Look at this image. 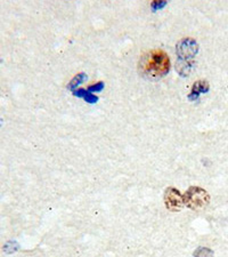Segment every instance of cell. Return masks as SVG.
<instances>
[{
    "instance_id": "cell-1",
    "label": "cell",
    "mask_w": 228,
    "mask_h": 257,
    "mask_svg": "<svg viewBox=\"0 0 228 257\" xmlns=\"http://www.w3.org/2000/svg\"><path fill=\"white\" fill-rule=\"evenodd\" d=\"M139 73L148 80H159L167 76L170 70V60L168 54L154 49L140 57L138 63Z\"/></svg>"
},
{
    "instance_id": "cell-2",
    "label": "cell",
    "mask_w": 228,
    "mask_h": 257,
    "mask_svg": "<svg viewBox=\"0 0 228 257\" xmlns=\"http://www.w3.org/2000/svg\"><path fill=\"white\" fill-rule=\"evenodd\" d=\"M184 205L192 210H200L205 208L210 202L209 193L198 186H192L187 190V192L182 194Z\"/></svg>"
},
{
    "instance_id": "cell-3",
    "label": "cell",
    "mask_w": 228,
    "mask_h": 257,
    "mask_svg": "<svg viewBox=\"0 0 228 257\" xmlns=\"http://www.w3.org/2000/svg\"><path fill=\"white\" fill-rule=\"evenodd\" d=\"M197 51L198 46L195 40L190 38L181 40L177 46V54L179 56V63L192 64L190 62H188V60L195 56Z\"/></svg>"
},
{
    "instance_id": "cell-4",
    "label": "cell",
    "mask_w": 228,
    "mask_h": 257,
    "mask_svg": "<svg viewBox=\"0 0 228 257\" xmlns=\"http://www.w3.org/2000/svg\"><path fill=\"white\" fill-rule=\"evenodd\" d=\"M164 202L165 207L171 211L180 210L182 208V206H185L182 194L175 188H169L165 190Z\"/></svg>"
},
{
    "instance_id": "cell-5",
    "label": "cell",
    "mask_w": 228,
    "mask_h": 257,
    "mask_svg": "<svg viewBox=\"0 0 228 257\" xmlns=\"http://www.w3.org/2000/svg\"><path fill=\"white\" fill-rule=\"evenodd\" d=\"M209 89H210V86L208 84V81L198 80L193 85L192 90H190V94L188 97L190 101H196V99L200 97L201 94L208 93Z\"/></svg>"
},
{
    "instance_id": "cell-6",
    "label": "cell",
    "mask_w": 228,
    "mask_h": 257,
    "mask_svg": "<svg viewBox=\"0 0 228 257\" xmlns=\"http://www.w3.org/2000/svg\"><path fill=\"white\" fill-rule=\"evenodd\" d=\"M74 95L78 97H82L85 98L86 102L88 103H96L98 101V97L95 96V95L93 93L88 92L87 89H77L74 90Z\"/></svg>"
},
{
    "instance_id": "cell-7",
    "label": "cell",
    "mask_w": 228,
    "mask_h": 257,
    "mask_svg": "<svg viewBox=\"0 0 228 257\" xmlns=\"http://www.w3.org/2000/svg\"><path fill=\"white\" fill-rule=\"evenodd\" d=\"M86 80H87L86 73H79V74H77L76 77L73 78V79L71 80V82H70L69 86H68V88L73 90V92H74V90H76V87H78L79 85H81V84H84Z\"/></svg>"
},
{
    "instance_id": "cell-8",
    "label": "cell",
    "mask_w": 228,
    "mask_h": 257,
    "mask_svg": "<svg viewBox=\"0 0 228 257\" xmlns=\"http://www.w3.org/2000/svg\"><path fill=\"white\" fill-rule=\"evenodd\" d=\"M195 257H213L212 250H210L209 248H198V249L194 252Z\"/></svg>"
},
{
    "instance_id": "cell-9",
    "label": "cell",
    "mask_w": 228,
    "mask_h": 257,
    "mask_svg": "<svg viewBox=\"0 0 228 257\" xmlns=\"http://www.w3.org/2000/svg\"><path fill=\"white\" fill-rule=\"evenodd\" d=\"M104 88V82H97V84H95L93 86H89L87 90L90 93H96V92H101Z\"/></svg>"
},
{
    "instance_id": "cell-10",
    "label": "cell",
    "mask_w": 228,
    "mask_h": 257,
    "mask_svg": "<svg viewBox=\"0 0 228 257\" xmlns=\"http://www.w3.org/2000/svg\"><path fill=\"white\" fill-rule=\"evenodd\" d=\"M165 5V3L163 2V3H153V7H155L156 6V8H157V10H159V8L160 7H163Z\"/></svg>"
}]
</instances>
